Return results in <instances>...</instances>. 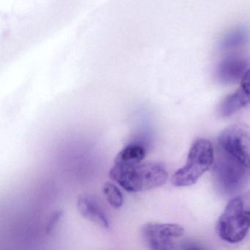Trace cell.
I'll list each match as a JSON object with an SVG mask.
<instances>
[{
    "label": "cell",
    "mask_w": 250,
    "mask_h": 250,
    "mask_svg": "<svg viewBox=\"0 0 250 250\" xmlns=\"http://www.w3.org/2000/svg\"><path fill=\"white\" fill-rule=\"evenodd\" d=\"M235 92L247 104L250 103V68L244 74L241 86Z\"/></svg>",
    "instance_id": "8fae6325"
},
{
    "label": "cell",
    "mask_w": 250,
    "mask_h": 250,
    "mask_svg": "<svg viewBox=\"0 0 250 250\" xmlns=\"http://www.w3.org/2000/svg\"><path fill=\"white\" fill-rule=\"evenodd\" d=\"M77 207L80 214L104 228H109V222L99 202L88 194H82L78 197Z\"/></svg>",
    "instance_id": "52a82bcc"
},
{
    "label": "cell",
    "mask_w": 250,
    "mask_h": 250,
    "mask_svg": "<svg viewBox=\"0 0 250 250\" xmlns=\"http://www.w3.org/2000/svg\"><path fill=\"white\" fill-rule=\"evenodd\" d=\"M250 30L245 26H241L227 34L221 41L219 48L222 50H234L248 43Z\"/></svg>",
    "instance_id": "ba28073f"
},
{
    "label": "cell",
    "mask_w": 250,
    "mask_h": 250,
    "mask_svg": "<svg viewBox=\"0 0 250 250\" xmlns=\"http://www.w3.org/2000/svg\"><path fill=\"white\" fill-rule=\"evenodd\" d=\"M184 232V228L176 224L155 222L145 224L140 229L145 244L153 250H173Z\"/></svg>",
    "instance_id": "5b68a950"
},
{
    "label": "cell",
    "mask_w": 250,
    "mask_h": 250,
    "mask_svg": "<svg viewBox=\"0 0 250 250\" xmlns=\"http://www.w3.org/2000/svg\"><path fill=\"white\" fill-rule=\"evenodd\" d=\"M109 175L111 179L131 193L158 188L168 180L166 167L156 162H141L133 165L114 164Z\"/></svg>",
    "instance_id": "7a4b0ae2"
},
{
    "label": "cell",
    "mask_w": 250,
    "mask_h": 250,
    "mask_svg": "<svg viewBox=\"0 0 250 250\" xmlns=\"http://www.w3.org/2000/svg\"><path fill=\"white\" fill-rule=\"evenodd\" d=\"M250 229V191L232 198L219 217L217 232L223 241L237 244Z\"/></svg>",
    "instance_id": "3957f363"
},
{
    "label": "cell",
    "mask_w": 250,
    "mask_h": 250,
    "mask_svg": "<svg viewBox=\"0 0 250 250\" xmlns=\"http://www.w3.org/2000/svg\"><path fill=\"white\" fill-rule=\"evenodd\" d=\"M62 216V210H57V211H55V213L52 215L50 219H49V222H48L47 225H46V233H50V232L53 230L54 228H55V226H56L57 224L58 223V222H59Z\"/></svg>",
    "instance_id": "7c38bea8"
},
{
    "label": "cell",
    "mask_w": 250,
    "mask_h": 250,
    "mask_svg": "<svg viewBox=\"0 0 250 250\" xmlns=\"http://www.w3.org/2000/svg\"><path fill=\"white\" fill-rule=\"evenodd\" d=\"M146 149L141 145L131 144L124 147L115 157V165H133L143 162L146 157Z\"/></svg>",
    "instance_id": "9c48e42d"
},
{
    "label": "cell",
    "mask_w": 250,
    "mask_h": 250,
    "mask_svg": "<svg viewBox=\"0 0 250 250\" xmlns=\"http://www.w3.org/2000/svg\"><path fill=\"white\" fill-rule=\"evenodd\" d=\"M249 62L244 57L236 54L228 55L218 65V79L225 84H232L242 80L248 70Z\"/></svg>",
    "instance_id": "8992f818"
},
{
    "label": "cell",
    "mask_w": 250,
    "mask_h": 250,
    "mask_svg": "<svg viewBox=\"0 0 250 250\" xmlns=\"http://www.w3.org/2000/svg\"><path fill=\"white\" fill-rule=\"evenodd\" d=\"M102 191L111 206L119 208L124 204V196L119 188L110 182L104 184Z\"/></svg>",
    "instance_id": "30bf717a"
},
{
    "label": "cell",
    "mask_w": 250,
    "mask_h": 250,
    "mask_svg": "<svg viewBox=\"0 0 250 250\" xmlns=\"http://www.w3.org/2000/svg\"><path fill=\"white\" fill-rule=\"evenodd\" d=\"M213 165L215 187L222 195L242 191L250 180V127L229 125L219 134Z\"/></svg>",
    "instance_id": "6da1fadb"
},
{
    "label": "cell",
    "mask_w": 250,
    "mask_h": 250,
    "mask_svg": "<svg viewBox=\"0 0 250 250\" xmlns=\"http://www.w3.org/2000/svg\"><path fill=\"white\" fill-rule=\"evenodd\" d=\"M214 150L208 140L200 139L190 148L187 163L172 177V183L177 187H189L213 167Z\"/></svg>",
    "instance_id": "277c9868"
}]
</instances>
